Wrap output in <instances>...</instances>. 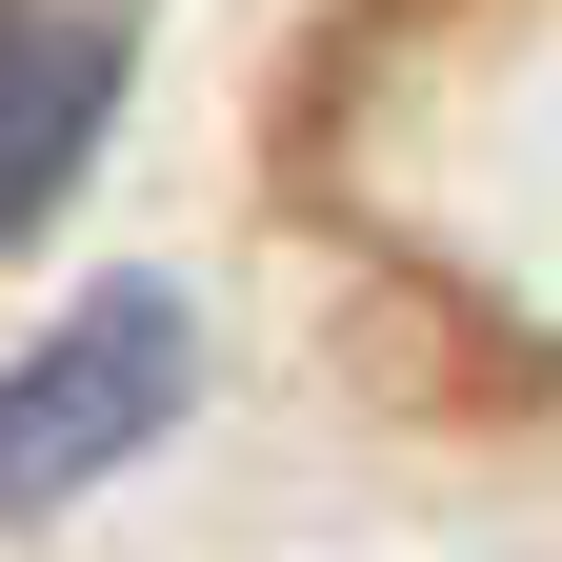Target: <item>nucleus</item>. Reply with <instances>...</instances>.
Masks as SVG:
<instances>
[{
    "label": "nucleus",
    "mask_w": 562,
    "mask_h": 562,
    "mask_svg": "<svg viewBox=\"0 0 562 562\" xmlns=\"http://www.w3.org/2000/svg\"><path fill=\"white\" fill-rule=\"evenodd\" d=\"M161 402H181V302H140V281L81 302L21 382H0V522H41V503H81L101 462H140Z\"/></svg>",
    "instance_id": "1"
},
{
    "label": "nucleus",
    "mask_w": 562,
    "mask_h": 562,
    "mask_svg": "<svg viewBox=\"0 0 562 562\" xmlns=\"http://www.w3.org/2000/svg\"><path fill=\"white\" fill-rule=\"evenodd\" d=\"M101 101H121V41L81 0H0V241L101 161Z\"/></svg>",
    "instance_id": "2"
}]
</instances>
